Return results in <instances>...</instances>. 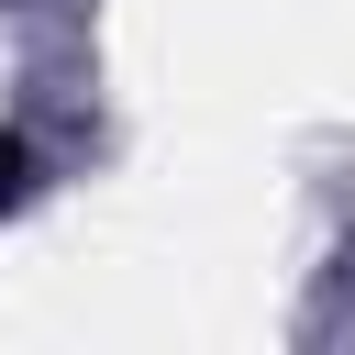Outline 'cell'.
Wrapping results in <instances>:
<instances>
[{
  "mask_svg": "<svg viewBox=\"0 0 355 355\" xmlns=\"http://www.w3.org/2000/svg\"><path fill=\"white\" fill-rule=\"evenodd\" d=\"M11 178H22V144H11V133H0V200H11Z\"/></svg>",
  "mask_w": 355,
  "mask_h": 355,
  "instance_id": "obj_1",
  "label": "cell"
}]
</instances>
